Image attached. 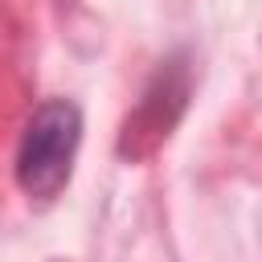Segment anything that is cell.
I'll return each mask as SVG.
<instances>
[{
  "label": "cell",
  "mask_w": 262,
  "mask_h": 262,
  "mask_svg": "<svg viewBox=\"0 0 262 262\" xmlns=\"http://www.w3.org/2000/svg\"><path fill=\"white\" fill-rule=\"evenodd\" d=\"M78 143H82V111L66 98L41 102L29 115L16 147V184L37 201H53L70 184Z\"/></svg>",
  "instance_id": "obj_1"
}]
</instances>
